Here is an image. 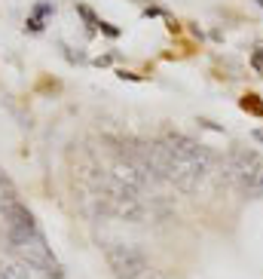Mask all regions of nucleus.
<instances>
[{
  "label": "nucleus",
  "mask_w": 263,
  "mask_h": 279,
  "mask_svg": "<svg viewBox=\"0 0 263 279\" xmlns=\"http://www.w3.org/2000/svg\"><path fill=\"white\" fill-rule=\"evenodd\" d=\"M254 68H257V71H263V55H260V52L254 55Z\"/></svg>",
  "instance_id": "obj_10"
},
{
  "label": "nucleus",
  "mask_w": 263,
  "mask_h": 279,
  "mask_svg": "<svg viewBox=\"0 0 263 279\" xmlns=\"http://www.w3.org/2000/svg\"><path fill=\"white\" fill-rule=\"evenodd\" d=\"M257 3H260V6H263V0H257Z\"/></svg>",
  "instance_id": "obj_12"
},
{
  "label": "nucleus",
  "mask_w": 263,
  "mask_h": 279,
  "mask_svg": "<svg viewBox=\"0 0 263 279\" xmlns=\"http://www.w3.org/2000/svg\"><path fill=\"white\" fill-rule=\"evenodd\" d=\"M0 212H3L6 230H28V233H37L34 215H31V212H28V206H21L18 200L6 197V200H3V206H0Z\"/></svg>",
  "instance_id": "obj_5"
},
{
  "label": "nucleus",
  "mask_w": 263,
  "mask_h": 279,
  "mask_svg": "<svg viewBox=\"0 0 263 279\" xmlns=\"http://www.w3.org/2000/svg\"><path fill=\"white\" fill-rule=\"evenodd\" d=\"M254 138H257V141H263V129H254Z\"/></svg>",
  "instance_id": "obj_11"
},
{
  "label": "nucleus",
  "mask_w": 263,
  "mask_h": 279,
  "mask_svg": "<svg viewBox=\"0 0 263 279\" xmlns=\"http://www.w3.org/2000/svg\"><path fill=\"white\" fill-rule=\"evenodd\" d=\"M98 28H101V31H104L107 37H116V34H119V28H113V25H107V22H101Z\"/></svg>",
  "instance_id": "obj_8"
},
{
  "label": "nucleus",
  "mask_w": 263,
  "mask_h": 279,
  "mask_svg": "<svg viewBox=\"0 0 263 279\" xmlns=\"http://www.w3.org/2000/svg\"><path fill=\"white\" fill-rule=\"evenodd\" d=\"M138 279H162V276H159V273H156V270L150 267V270H144V273H141V276H138Z\"/></svg>",
  "instance_id": "obj_9"
},
{
  "label": "nucleus",
  "mask_w": 263,
  "mask_h": 279,
  "mask_svg": "<svg viewBox=\"0 0 263 279\" xmlns=\"http://www.w3.org/2000/svg\"><path fill=\"white\" fill-rule=\"evenodd\" d=\"M178 157H184V160H190V163H202V166H211L214 163V154L205 147V144H199V141H193L190 135H181V132H172V135H165L162 138Z\"/></svg>",
  "instance_id": "obj_4"
},
{
  "label": "nucleus",
  "mask_w": 263,
  "mask_h": 279,
  "mask_svg": "<svg viewBox=\"0 0 263 279\" xmlns=\"http://www.w3.org/2000/svg\"><path fill=\"white\" fill-rule=\"evenodd\" d=\"M18 258L28 264V267H34L40 276H46V273H55L58 270V264H55V255H52V249L46 246V240H43V233L40 237H34L21 252H18Z\"/></svg>",
  "instance_id": "obj_3"
},
{
  "label": "nucleus",
  "mask_w": 263,
  "mask_h": 279,
  "mask_svg": "<svg viewBox=\"0 0 263 279\" xmlns=\"http://www.w3.org/2000/svg\"><path fill=\"white\" fill-rule=\"evenodd\" d=\"M104 255H107L113 273L119 279H138L144 270H150V261H147V255H144L138 246L110 243V246H104Z\"/></svg>",
  "instance_id": "obj_2"
},
{
  "label": "nucleus",
  "mask_w": 263,
  "mask_h": 279,
  "mask_svg": "<svg viewBox=\"0 0 263 279\" xmlns=\"http://www.w3.org/2000/svg\"><path fill=\"white\" fill-rule=\"evenodd\" d=\"M34 267H28L21 258L18 261H12V264H3L0 267V279H34Z\"/></svg>",
  "instance_id": "obj_6"
},
{
  "label": "nucleus",
  "mask_w": 263,
  "mask_h": 279,
  "mask_svg": "<svg viewBox=\"0 0 263 279\" xmlns=\"http://www.w3.org/2000/svg\"><path fill=\"white\" fill-rule=\"evenodd\" d=\"M227 178L248 197H263V157L254 151H236L227 160Z\"/></svg>",
  "instance_id": "obj_1"
},
{
  "label": "nucleus",
  "mask_w": 263,
  "mask_h": 279,
  "mask_svg": "<svg viewBox=\"0 0 263 279\" xmlns=\"http://www.w3.org/2000/svg\"><path fill=\"white\" fill-rule=\"evenodd\" d=\"M77 12H80L86 22H89V28H98V25H101V18H95V12H92L89 6H83V3H80V6H77Z\"/></svg>",
  "instance_id": "obj_7"
}]
</instances>
